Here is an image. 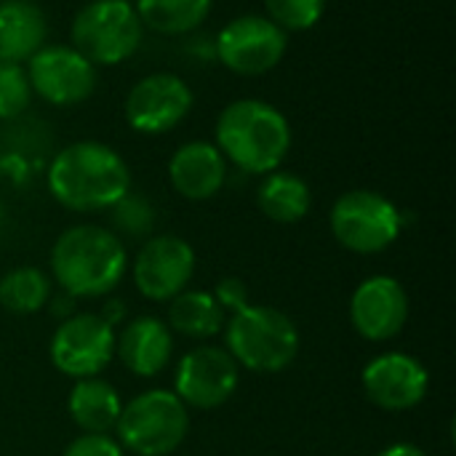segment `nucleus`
<instances>
[{
  "mask_svg": "<svg viewBox=\"0 0 456 456\" xmlns=\"http://www.w3.org/2000/svg\"><path fill=\"white\" fill-rule=\"evenodd\" d=\"M53 200L77 214L107 211L131 190L126 160L104 142H72L59 150L45 171Z\"/></svg>",
  "mask_w": 456,
  "mask_h": 456,
  "instance_id": "1",
  "label": "nucleus"
},
{
  "mask_svg": "<svg viewBox=\"0 0 456 456\" xmlns=\"http://www.w3.org/2000/svg\"><path fill=\"white\" fill-rule=\"evenodd\" d=\"M128 254L123 240L99 224L67 227L51 248V273L72 299L110 294L126 275Z\"/></svg>",
  "mask_w": 456,
  "mask_h": 456,
  "instance_id": "2",
  "label": "nucleus"
},
{
  "mask_svg": "<svg viewBox=\"0 0 456 456\" xmlns=\"http://www.w3.org/2000/svg\"><path fill=\"white\" fill-rule=\"evenodd\" d=\"M216 147L246 174L278 171L291 150L289 118L262 99L230 102L216 118Z\"/></svg>",
  "mask_w": 456,
  "mask_h": 456,
  "instance_id": "3",
  "label": "nucleus"
},
{
  "mask_svg": "<svg viewBox=\"0 0 456 456\" xmlns=\"http://www.w3.org/2000/svg\"><path fill=\"white\" fill-rule=\"evenodd\" d=\"M224 350L238 366L254 374H278L299 353L294 321L265 305H248L224 323Z\"/></svg>",
  "mask_w": 456,
  "mask_h": 456,
  "instance_id": "4",
  "label": "nucleus"
},
{
  "mask_svg": "<svg viewBox=\"0 0 456 456\" xmlns=\"http://www.w3.org/2000/svg\"><path fill=\"white\" fill-rule=\"evenodd\" d=\"M142 32L144 27L131 0H91L75 13L69 40L94 67H112L136 53Z\"/></svg>",
  "mask_w": 456,
  "mask_h": 456,
  "instance_id": "5",
  "label": "nucleus"
},
{
  "mask_svg": "<svg viewBox=\"0 0 456 456\" xmlns=\"http://www.w3.org/2000/svg\"><path fill=\"white\" fill-rule=\"evenodd\" d=\"M190 430L187 406L171 390H147L123 406L115 433L136 456H168Z\"/></svg>",
  "mask_w": 456,
  "mask_h": 456,
  "instance_id": "6",
  "label": "nucleus"
},
{
  "mask_svg": "<svg viewBox=\"0 0 456 456\" xmlns=\"http://www.w3.org/2000/svg\"><path fill=\"white\" fill-rule=\"evenodd\" d=\"M403 230L398 206L374 190H350L331 208L334 238L355 254H379L390 248Z\"/></svg>",
  "mask_w": 456,
  "mask_h": 456,
  "instance_id": "7",
  "label": "nucleus"
},
{
  "mask_svg": "<svg viewBox=\"0 0 456 456\" xmlns=\"http://www.w3.org/2000/svg\"><path fill=\"white\" fill-rule=\"evenodd\" d=\"M289 48V32L273 19L259 13H243L230 19L216 35L219 61L243 77H256L281 64Z\"/></svg>",
  "mask_w": 456,
  "mask_h": 456,
  "instance_id": "8",
  "label": "nucleus"
},
{
  "mask_svg": "<svg viewBox=\"0 0 456 456\" xmlns=\"http://www.w3.org/2000/svg\"><path fill=\"white\" fill-rule=\"evenodd\" d=\"M115 355V329L94 313H75L51 337V363L72 379L96 377Z\"/></svg>",
  "mask_w": 456,
  "mask_h": 456,
  "instance_id": "9",
  "label": "nucleus"
},
{
  "mask_svg": "<svg viewBox=\"0 0 456 456\" xmlns=\"http://www.w3.org/2000/svg\"><path fill=\"white\" fill-rule=\"evenodd\" d=\"M240 382V366L232 355L216 345H200L190 350L174 374V393L184 406L211 411L224 406Z\"/></svg>",
  "mask_w": 456,
  "mask_h": 456,
  "instance_id": "10",
  "label": "nucleus"
},
{
  "mask_svg": "<svg viewBox=\"0 0 456 456\" xmlns=\"http://www.w3.org/2000/svg\"><path fill=\"white\" fill-rule=\"evenodd\" d=\"M32 94L53 107L83 104L96 91V67L72 45H43L24 67Z\"/></svg>",
  "mask_w": 456,
  "mask_h": 456,
  "instance_id": "11",
  "label": "nucleus"
},
{
  "mask_svg": "<svg viewBox=\"0 0 456 456\" xmlns=\"http://www.w3.org/2000/svg\"><path fill=\"white\" fill-rule=\"evenodd\" d=\"M192 88L174 72L142 77L126 96L123 112L136 134L158 136L174 131L192 110Z\"/></svg>",
  "mask_w": 456,
  "mask_h": 456,
  "instance_id": "12",
  "label": "nucleus"
},
{
  "mask_svg": "<svg viewBox=\"0 0 456 456\" xmlns=\"http://www.w3.org/2000/svg\"><path fill=\"white\" fill-rule=\"evenodd\" d=\"M195 275V251L184 238L155 235L139 248L134 262V283L152 302H171L187 291Z\"/></svg>",
  "mask_w": 456,
  "mask_h": 456,
  "instance_id": "13",
  "label": "nucleus"
},
{
  "mask_svg": "<svg viewBox=\"0 0 456 456\" xmlns=\"http://www.w3.org/2000/svg\"><path fill=\"white\" fill-rule=\"evenodd\" d=\"M366 398L385 411H409L419 406L430 390L428 369L406 353H385L366 363L363 374Z\"/></svg>",
  "mask_w": 456,
  "mask_h": 456,
  "instance_id": "14",
  "label": "nucleus"
},
{
  "mask_svg": "<svg viewBox=\"0 0 456 456\" xmlns=\"http://www.w3.org/2000/svg\"><path fill=\"white\" fill-rule=\"evenodd\" d=\"M350 321L369 342L398 337L409 321V294L390 275L366 278L350 299Z\"/></svg>",
  "mask_w": 456,
  "mask_h": 456,
  "instance_id": "15",
  "label": "nucleus"
},
{
  "mask_svg": "<svg viewBox=\"0 0 456 456\" xmlns=\"http://www.w3.org/2000/svg\"><path fill=\"white\" fill-rule=\"evenodd\" d=\"M171 187L187 200L214 198L227 179V160L211 142H187L168 160Z\"/></svg>",
  "mask_w": 456,
  "mask_h": 456,
  "instance_id": "16",
  "label": "nucleus"
},
{
  "mask_svg": "<svg viewBox=\"0 0 456 456\" xmlns=\"http://www.w3.org/2000/svg\"><path fill=\"white\" fill-rule=\"evenodd\" d=\"M115 353L131 374L155 377L174 355V334L160 318L142 315L123 326L120 337L115 339Z\"/></svg>",
  "mask_w": 456,
  "mask_h": 456,
  "instance_id": "17",
  "label": "nucleus"
},
{
  "mask_svg": "<svg viewBox=\"0 0 456 456\" xmlns=\"http://www.w3.org/2000/svg\"><path fill=\"white\" fill-rule=\"evenodd\" d=\"M45 37L48 19L35 0H0V61H29Z\"/></svg>",
  "mask_w": 456,
  "mask_h": 456,
  "instance_id": "18",
  "label": "nucleus"
},
{
  "mask_svg": "<svg viewBox=\"0 0 456 456\" xmlns=\"http://www.w3.org/2000/svg\"><path fill=\"white\" fill-rule=\"evenodd\" d=\"M67 411L83 433L110 436L120 419L123 403L110 382L88 377V379H77V385L72 387Z\"/></svg>",
  "mask_w": 456,
  "mask_h": 456,
  "instance_id": "19",
  "label": "nucleus"
},
{
  "mask_svg": "<svg viewBox=\"0 0 456 456\" xmlns=\"http://www.w3.org/2000/svg\"><path fill=\"white\" fill-rule=\"evenodd\" d=\"M256 206L267 219L278 224H294L307 216L313 192L302 176L289 171H270L256 190Z\"/></svg>",
  "mask_w": 456,
  "mask_h": 456,
  "instance_id": "20",
  "label": "nucleus"
},
{
  "mask_svg": "<svg viewBox=\"0 0 456 456\" xmlns=\"http://www.w3.org/2000/svg\"><path fill=\"white\" fill-rule=\"evenodd\" d=\"M224 310L208 291H182L171 299L168 329L190 339H211L224 329Z\"/></svg>",
  "mask_w": 456,
  "mask_h": 456,
  "instance_id": "21",
  "label": "nucleus"
},
{
  "mask_svg": "<svg viewBox=\"0 0 456 456\" xmlns=\"http://www.w3.org/2000/svg\"><path fill=\"white\" fill-rule=\"evenodd\" d=\"M214 0H136V13L142 27H150L158 35H187L198 29Z\"/></svg>",
  "mask_w": 456,
  "mask_h": 456,
  "instance_id": "22",
  "label": "nucleus"
},
{
  "mask_svg": "<svg viewBox=\"0 0 456 456\" xmlns=\"http://www.w3.org/2000/svg\"><path fill=\"white\" fill-rule=\"evenodd\" d=\"M51 281L37 267H16L0 278V305L16 315H32L48 307Z\"/></svg>",
  "mask_w": 456,
  "mask_h": 456,
  "instance_id": "23",
  "label": "nucleus"
},
{
  "mask_svg": "<svg viewBox=\"0 0 456 456\" xmlns=\"http://www.w3.org/2000/svg\"><path fill=\"white\" fill-rule=\"evenodd\" d=\"M110 211V224H112V232L118 235H126V238H147L155 227V206L150 203L147 195L142 192H134L128 190L115 206L107 208Z\"/></svg>",
  "mask_w": 456,
  "mask_h": 456,
  "instance_id": "24",
  "label": "nucleus"
},
{
  "mask_svg": "<svg viewBox=\"0 0 456 456\" xmlns=\"http://www.w3.org/2000/svg\"><path fill=\"white\" fill-rule=\"evenodd\" d=\"M32 102L27 69L16 61H0V120H16Z\"/></svg>",
  "mask_w": 456,
  "mask_h": 456,
  "instance_id": "25",
  "label": "nucleus"
},
{
  "mask_svg": "<svg viewBox=\"0 0 456 456\" xmlns=\"http://www.w3.org/2000/svg\"><path fill=\"white\" fill-rule=\"evenodd\" d=\"M267 19H273L286 32H305L313 29L323 13L326 0H265Z\"/></svg>",
  "mask_w": 456,
  "mask_h": 456,
  "instance_id": "26",
  "label": "nucleus"
},
{
  "mask_svg": "<svg viewBox=\"0 0 456 456\" xmlns=\"http://www.w3.org/2000/svg\"><path fill=\"white\" fill-rule=\"evenodd\" d=\"M61 456H123V446L110 436H77Z\"/></svg>",
  "mask_w": 456,
  "mask_h": 456,
  "instance_id": "27",
  "label": "nucleus"
},
{
  "mask_svg": "<svg viewBox=\"0 0 456 456\" xmlns=\"http://www.w3.org/2000/svg\"><path fill=\"white\" fill-rule=\"evenodd\" d=\"M211 297L216 299V305L224 310V313H240L243 307H248V289H246V283L240 281V278H222L216 286H214V291H211Z\"/></svg>",
  "mask_w": 456,
  "mask_h": 456,
  "instance_id": "28",
  "label": "nucleus"
},
{
  "mask_svg": "<svg viewBox=\"0 0 456 456\" xmlns=\"http://www.w3.org/2000/svg\"><path fill=\"white\" fill-rule=\"evenodd\" d=\"M110 329H115V326H120L123 323V318H126V305L120 302V299H112V302H107L104 305V310L102 313H96Z\"/></svg>",
  "mask_w": 456,
  "mask_h": 456,
  "instance_id": "29",
  "label": "nucleus"
},
{
  "mask_svg": "<svg viewBox=\"0 0 456 456\" xmlns=\"http://www.w3.org/2000/svg\"><path fill=\"white\" fill-rule=\"evenodd\" d=\"M48 310L53 313V315H61V321H67L69 315H75V299L69 297V294H64L61 291V297H53L51 294V299H48Z\"/></svg>",
  "mask_w": 456,
  "mask_h": 456,
  "instance_id": "30",
  "label": "nucleus"
},
{
  "mask_svg": "<svg viewBox=\"0 0 456 456\" xmlns=\"http://www.w3.org/2000/svg\"><path fill=\"white\" fill-rule=\"evenodd\" d=\"M377 456H428L419 446L414 444H395V446H387L385 452H379Z\"/></svg>",
  "mask_w": 456,
  "mask_h": 456,
  "instance_id": "31",
  "label": "nucleus"
},
{
  "mask_svg": "<svg viewBox=\"0 0 456 456\" xmlns=\"http://www.w3.org/2000/svg\"><path fill=\"white\" fill-rule=\"evenodd\" d=\"M5 219H8V211H5V203H3V198H0V232H3V227H5Z\"/></svg>",
  "mask_w": 456,
  "mask_h": 456,
  "instance_id": "32",
  "label": "nucleus"
}]
</instances>
